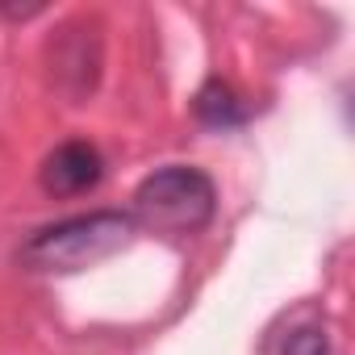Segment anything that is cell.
<instances>
[{"label":"cell","mask_w":355,"mask_h":355,"mask_svg":"<svg viewBox=\"0 0 355 355\" xmlns=\"http://www.w3.org/2000/svg\"><path fill=\"white\" fill-rule=\"evenodd\" d=\"M134 239H138V222L125 209H96V214H80V218L55 222L30 234L17 251V263L26 272L67 276V272H84V268L113 259Z\"/></svg>","instance_id":"cell-1"},{"label":"cell","mask_w":355,"mask_h":355,"mask_svg":"<svg viewBox=\"0 0 355 355\" xmlns=\"http://www.w3.org/2000/svg\"><path fill=\"white\" fill-rule=\"evenodd\" d=\"M214 214H218V189L209 180V171L189 167V163H167L150 171L134 189V209H130L138 226L155 234H171V239L205 230Z\"/></svg>","instance_id":"cell-2"},{"label":"cell","mask_w":355,"mask_h":355,"mask_svg":"<svg viewBox=\"0 0 355 355\" xmlns=\"http://www.w3.org/2000/svg\"><path fill=\"white\" fill-rule=\"evenodd\" d=\"M101 175H105V159L84 138L59 142L42 159V167H38V180H42V189L51 197H80V193H88V189L101 184Z\"/></svg>","instance_id":"cell-3"},{"label":"cell","mask_w":355,"mask_h":355,"mask_svg":"<svg viewBox=\"0 0 355 355\" xmlns=\"http://www.w3.org/2000/svg\"><path fill=\"white\" fill-rule=\"evenodd\" d=\"M193 113L209 130H239L247 121V109H243V101L234 96V88L226 80H205L201 92L193 96Z\"/></svg>","instance_id":"cell-4"},{"label":"cell","mask_w":355,"mask_h":355,"mask_svg":"<svg viewBox=\"0 0 355 355\" xmlns=\"http://www.w3.org/2000/svg\"><path fill=\"white\" fill-rule=\"evenodd\" d=\"M272 355H330V338L322 326H293L272 343Z\"/></svg>","instance_id":"cell-5"}]
</instances>
